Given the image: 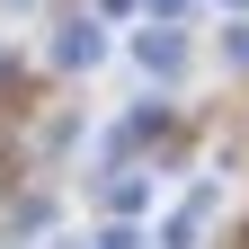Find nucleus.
Returning <instances> with one entry per match:
<instances>
[{
  "instance_id": "f257e3e1",
  "label": "nucleus",
  "mask_w": 249,
  "mask_h": 249,
  "mask_svg": "<svg viewBox=\"0 0 249 249\" xmlns=\"http://www.w3.org/2000/svg\"><path fill=\"white\" fill-rule=\"evenodd\" d=\"M53 62H98V27H89V18H80V27H71V36H53Z\"/></svg>"
},
{
  "instance_id": "f03ea898",
  "label": "nucleus",
  "mask_w": 249,
  "mask_h": 249,
  "mask_svg": "<svg viewBox=\"0 0 249 249\" xmlns=\"http://www.w3.org/2000/svg\"><path fill=\"white\" fill-rule=\"evenodd\" d=\"M178 53H187V45L169 36V27H151V36H142V62H151V71H178Z\"/></svg>"
},
{
  "instance_id": "7ed1b4c3",
  "label": "nucleus",
  "mask_w": 249,
  "mask_h": 249,
  "mask_svg": "<svg viewBox=\"0 0 249 249\" xmlns=\"http://www.w3.org/2000/svg\"><path fill=\"white\" fill-rule=\"evenodd\" d=\"M98 249H142V231H124V223H107V231H98Z\"/></svg>"
},
{
  "instance_id": "20e7f679",
  "label": "nucleus",
  "mask_w": 249,
  "mask_h": 249,
  "mask_svg": "<svg viewBox=\"0 0 249 249\" xmlns=\"http://www.w3.org/2000/svg\"><path fill=\"white\" fill-rule=\"evenodd\" d=\"M0 9H9V18H18V9H36V0H0Z\"/></svg>"
},
{
  "instance_id": "39448f33",
  "label": "nucleus",
  "mask_w": 249,
  "mask_h": 249,
  "mask_svg": "<svg viewBox=\"0 0 249 249\" xmlns=\"http://www.w3.org/2000/svg\"><path fill=\"white\" fill-rule=\"evenodd\" d=\"M160 9H178V0H160Z\"/></svg>"
},
{
  "instance_id": "423d86ee",
  "label": "nucleus",
  "mask_w": 249,
  "mask_h": 249,
  "mask_svg": "<svg viewBox=\"0 0 249 249\" xmlns=\"http://www.w3.org/2000/svg\"><path fill=\"white\" fill-rule=\"evenodd\" d=\"M231 9H240V0H231Z\"/></svg>"
}]
</instances>
